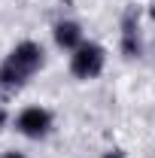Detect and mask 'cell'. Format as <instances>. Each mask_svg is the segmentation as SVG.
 <instances>
[{"instance_id": "cell-6", "label": "cell", "mask_w": 155, "mask_h": 158, "mask_svg": "<svg viewBox=\"0 0 155 158\" xmlns=\"http://www.w3.org/2000/svg\"><path fill=\"white\" fill-rule=\"evenodd\" d=\"M103 158H125V152H122V149H110Z\"/></svg>"}, {"instance_id": "cell-3", "label": "cell", "mask_w": 155, "mask_h": 158, "mask_svg": "<svg viewBox=\"0 0 155 158\" xmlns=\"http://www.w3.org/2000/svg\"><path fill=\"white\" fill-rule=\"evenodd\" d=\"M15 128H19L24 137L40 140V137H46L49 128H52V113L43 110V106H27V110H21V113H19Z\"/></svg>"}, {"instance_id": "cell-2", "label": "cell", "mask_w": 155, "mask_h": 158, "mask_svg": "<svg viewBox=\"0 0 155 158\" xmlns=\"http://www.w3.org/2000/svg\"><path fill=\"white\" fill-rule=\"evenodd\" d=\"M103 61H107V52L97 43H82L73 52V58H70V70L79 79H94L103 70Z\"/></svg>"}, {"instance_id": "cell-5", "label": "cell", "mask_w": 155, "mask_h": 158, "mask_svg": "<svg viewBox=\"0 0 155 158\" xmlns=\"http://www.w3.org/2000/svg\"><path fill=\"white\" fill-rule=\"evenodd\" d=\"M55 43H58L61 49L76 52L79 46H82V27H79L76 21H58L55 24Z\"/></svg>"}, {"instance_id": "cell-7", "label": "cell", "mask_w": 155, "mask_h": 158, "mask_svg": "<svg viewBox=\"0 0 155 158\" xmlns=\"http://www.w3.org/2000/svg\"><path fill=\"white\" fill-rule=\"evenodd\" d=\"M0 158H24V155H21V152H3Z\"/></svg>"}, {"instance_id": "cell-1", "label": "cell", "mask_w": 155, "mask_h": 158, "mask_svg": "<svg viewBox=\"0 0 155 158\" xmlns=\"http://www.w3.org/2000/svg\"><path fill=\"white\" fill-rule=\"evenodd\" d=\"M40 64H43V49L37 43H31V40L19 43L9 52V58L3 61V67H0V85H21V82H27L40 70Z\"/></svg>"}, {"instance_id": "cell-8", "label": "cell", "mask_w": 155, "mask_h": 158, "mask_svg": "<svg viewBox=\"0 0 155 158\" xmlns=\"http://www.w3.org/2000/svg\"><path fill=\"white\" fill-rule=\"evenodd\" d=\"M3 125H6V110L0 106V128H3Z\"/></svg>"}, {"instance_id": "cell-4", "label": "cell", "mask_w": 155, "mask_h": 158, "mask_svg": "<svg viewBox=\"0 0 155 158\" xmlns=\"http://www.w3.org/2000/svg\"><path fill=\"white\" fill-rule=\"evenodd\" d=\"M122 52L128 58H137L140 55V34H137V12L128 9L125 12V21H122Z\"/></svg>"}]
</instances>
